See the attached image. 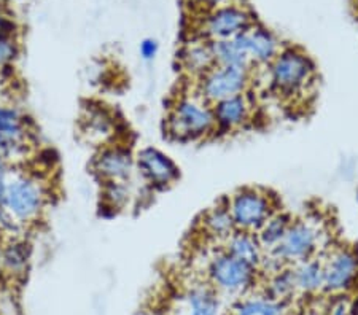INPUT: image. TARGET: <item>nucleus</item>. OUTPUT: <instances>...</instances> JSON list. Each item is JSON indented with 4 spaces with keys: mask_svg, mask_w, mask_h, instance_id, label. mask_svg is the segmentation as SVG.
Masks as SVG:
<instances>
[{
    "mask_svg": "<svg viewBox=\"0 0 358 315\" xmlns=\"http://www.w3.org/2000/svg\"><path fill=\"white\" fill-rule=\"evenodd\" d=\"M223 249L227 250L229 255H233L238 258V260L247 263V265L257 269L262 266L264 250L262 247V244H259L255 233L236 229V231L223 242Z\"/></svg>",
    "mask_w": 358,
    "mask_h": 315,
    "instance_id": "obj_15",
    "label": "nucleus"
},
{
    "mask_svg": "<svg viewBox=\"0 0 358 315\" xmlns=\"http://www.w3.org/2000/svg\"><path fill=\"white\" fill-rule=\"evenodd\" d=\"M210 43H212V51H213V57H215L217 66L238 67V68H247V71H250L252 62L244 51H242L239 45L236 43L234 38L217 40V42H210Z\"/></svg>",
    "mask_w": 358,
    "mask_h": 315,
    "instance_id": "obj_24",
    "label": "nucleus"
},
{
    "mask_svg": "<svg viewBox=\"0 0 358 315\" xmlns=\"http://www.w3.org/2000/svg\"><path fill=\"white\" fill-rule=\"evenodd\" d=\"M182 67L189 77L199 78L209 72L215 64V57H213L212 43L206 38L193 40L187 43V47L182 51Z\"/></svg>",
    "mask_w": 358,
    "mask_h": 315,
    "instance_id": "obj_16",
    "label": "nucleus"
},
{
    "mask_svg": "<svg viewBox=\"0 0 358 315\" xmlns=\"http://www.w3.org/2000/svg\"><path fill=\"white\" fill-rule=\"evenodd\" d=\"M207 277L212 288H215L218 293L244 296L257 284L258 269L220 249L209 258Z\"/></svg>",
    "mask_w": 358,
    "mask_h": 315,
    "instance_id": "obj_4",
    "label": "nucleus"
},
{
    "mask_svg": "<svg viewBox=\"0 0 358 315\" xmlns=\"http://www.w3.org/2000/svg\"><path fill=\"white\" fill-rule=\"evenodd\" d=\"M294 282L298 293L317 295L323 291V261L319 258H308L293 265Z\"/></svg>",
    "mask_w": 358,
    "mask_h": 315,
    "instance_id": "obj_19",
    "label": "nucleus"
},
{
    "mask_svg": "<svg viewBox=\"0 0 358 315\" xmlns=\"http://www.w3.org/2000/svg\"><path fill=\"white\" fill-rule=\"evenodd\" d=\"M325 315H352V305L344 295H334L325 307Z\"/></svg>",
    "mask_w": 358,
    "mask_h": 315,
    "instance_id": "obj_27",
    "label": "nucleus"
},
{
    "mask_svg": "<svg viewBox=\"0 0 358 315\" xmlns=\"http://www.w3.org/2000/svg\"><path fill=\"white\" fill-rule=\"evenodd\" d=\"M83 133L90 137V140L106 142L110 139L115 131L113 117L102 107H91L83 117Z\"/></svg>",
    "mask_w": 358,
    "mask_h": 315,
    "instance_id": "obj_20",
    "label": "nucleus"
},
{
    "mask_svg": "<svg viewBox=\"0 0 358 315\" xmlns=\"http://www.w3.org/2000/svg\"><path fill=\"white\" fill-rule=\"evenodd\" d=\"M298 293L296 282H294L293 266H284L277 271L269 274L266 295L275 301L287 302L293 300V296Z\"/></svg>",
    "mask_w": 358,
    "mask_h": 315,
    "instance_id": "obj_23",
    "label": "nucleus"
},
{
    "mask_svg": "<svg viewBox=\"0 0 358 315\" xmlns=\"http://www.w3.org/2000/svg\"><path fill=\"white\" fill-rule=\"evenodd\" d=\"M201 225L202 231H204L207 237L224 242L236 231L234 220L231 217L227 200L223 204H217L207 210L204 217H202Z\"/></svg>",
    "mask_w": 358,
    "mask_h": 315,
    "instance_id": "obj_18",
    "label": "nucleus"
},
{
    "mask_svg": "<svg viewBox=\"0 0 358 315\" xmlns=\"http://www.w3.org/2000/svg\"><path fill=\"white\" fill-rule=\"evenodd\" d=\"M358 280V254L354 249L339 247L323 261V291L345 295Z\"/></svg>",
    "mask_w": 358,
    "mask_h": 315,
    "instance_id": "obj_8",
    "label": "nucleus"
},
{
    "mask_svg": "<svg viewBox=\"0 0 358 315\" xmlns=\"http://www.w3.org/2000/svg\"><path fill=\"white\" fill-rule=\"evenodd\" d=\"M158 51H159V43L157 42L155 38H143L141 45H138V54L143 61H153L155 57L158 56Z\"/></svg>",
    "mask_w": 358,
    "mask_h": 315,
    "instance_id": "obj_28",
    "label": "nucleus"
},
{
    "mask_svg": "<svg viewBox=\"0 0 358 315\" xmlns=\"http://www.w3.org/2000/svg\"><path fill=\"white\" fill-rule=\"evenodd\" d=\"M0 34H8V36H16L18 34L16 21L2 3H0Z\"/></svg>",
    "mask_w": 358,
    "mask_h": 315,
    "instance_id": "obj_29",
    "label": "nucleus"
},
{
    "mask_svg": "<svg viewBox=\"0 0 358 315\" xmlns=\"http://www.w3.org/2000/svg\"><path fill=\"white\" fill-rule=\"evenodd\" d=\"M20 56V43L16 36L0 34V68L13 64Z\"/></svg>",
    "mask_w": 358,
    "mask_h": 315,
    "instance_id": "obj_26",
    "label": "nucleus"
},
{
    "mask_svg": "<svg viewBox=\"0 0 358 315\" xmlns=\"http://www.w3.org/2000/svg\"><path fill=\"white\" fill-rule=\"evenodd\" d=\"M29 129L24 115L18 108L0 104V153L15 161L26 153Z\"/></svg>",
    "mask_w": 358,
    "mask_h": 315,
    "instance_id": "obj_10",
    "label": "nucleus"
},
{
    "mask_svg": "<svg viewBox=\"0 0 358 315\" xmlns=\"http://www.w3.org/2000/svg\"><path fill=\"white\" fill-rule=\"evenodd\" d=\"M136 170L153 188H166L180 177V169L169 154L155 147H143L136 154Z\"/></svg>",
    "mask_w": 358,
    "mask_h": 315,
    "instance_id": "obj_9",
    "label": "nucleus"
},
{
    "mask_svg": "<svg viewBox=\"0 0 358 315\" xmlns=\"http://www.w3.org/2000/svg\"><path fill=\"white\" fill-rule=\"evenodd\" d=\"M236 229L257 233L277 209L275 199L259 188H242L227 199Z\"/></svg>",
    "mask_w": 358,
    "mask_h": 315,
    "instance_id": "obj_5",
    "label": "nucleus"
},
{
    "mask_svg": "<svg viewBox=\"0 0 358 315\" xmlns=\"http://www.w3.org/2000/svg\"><path fill=\"white\" fill-rule=\"evenodd\" d=\"M132 185L131 182H103L102 183V199L103 204L112 210H123L132 200Z\"/></svg>",
    "mask_w": 358,
    "mask_h": 315,
    "instance_id": "obj_25",
    "label": "nucleus"
},
{
    "mask_svg": "<svg viewBox=\"0 0 358 315\" xmlns=\"http://www.w3.org/2000/svg\"><path fill=\"white\" fill-rule=\"evenodd\" d=\"M253 26L252 13L236 3L223 5L207 11L201 24V36L209 42L231 40Z\"/></svg>",
    "mask_w": 358,
    "mask_h": 315,
    "instance_id": "obj_7",
    "label": "nucleus"
},
{
    "mask_svg": "<svg viewBox=\"0 0 358 315\" xmlns=\"http://www.w3.org/2000/svg\"><path fill=\"white\" fill-rule=\"evenodd\" d=\"M217 129L236 131L250 123L252 102L247 94H236L212 104Z\"/></svg>",
    "mask_w": 358,
    "mask_h": 315,
    "instance_id": "obj_13",
    "label": "nucleus"
},
{
    "mask_svg": "<svg viewBox=\"0 0 358 315\" xmlns=\"http://www.w3.org/2000/svg\"><path fill=\"white\" fill-rule=\"evenodd\" d=\"M357 200H358V191H357Z\"/></svg>",
    "mask_w": 358,
    "mask_h": 315,
    "instance_id": "obj_31",
    "label": "nucleus"
},
{
    "mask_svg": "<svg viewBox=\"0 0 358 315\" xmlns=\"http://www.w3.org/2000/svg\"><path fill=\"white\" fill-rule=\"evenodd\" d=\"M32 258L31 244L24 239L11 237L0 247V269L10 276H22Z\"/></svg>",
    "mask_w": 358,
    "mask_h": 315,
    "instance_id": "obj_17",
    "label": "nucleus"
},
{
    "mask_svg": "<svg viewBox=\"0 0 358 315\" xmlns=\"http://www.w3.org/2000/svg\"><path fill=\"white\" fill-rule=\"evenodd\" d=\"M182 315H222L220 293L210 285H194L182 296Z\"/></svg>",
    "mask_w": 358,
    "mask_h": 315,
    "instance_id": "obj_14",
    "label": "nucleus"
},
{
    "mask_svg": "<svg viewBox=\"0 0 358 315\" xmlns=\"http://www.w3.org/2000/svg\"><path fill=\"white\" fill-rule=\"evenodd\" d=\"M234 40L252 64L257 66H269L282 50L279 38L262 26H252L245 32L234 37Z\"/></svg>",
    "mask_w": 358,
    "mask_h": 315,
    "instance_id": "obj_12",
    "label": "nucleus"
},
{
    "mask_svg": "<svg viewBox=\"0 0 358 315\" xmlns=\"http://www.w3.org/2000/svg\"><path fill=\"white\" fill-rule=\"evenodd\" d=\"M167 134L176 140H198L217 131L212 105L198 94H187L177 99L166 122Z\"/></svg>",
    "mask_w": 358,
    "mask_h": 315,
    "instance_id": "obj_2",
    "label": "nucleus"
},
{
    "mask_svg": "<svg viewBox=\"0 0 358 315\" xmlns=\"http://www.w3.org/2000/svg\"><path fill=\"white\" fill-rule=\"evenodd\" d=\"M271 86L284 96L304 93L314 82L315 66L310 57L299 48H282L268 66Z\"/></svg>",
    "mask_w": 358,
    "mask_h": 315,
    "instance_id": "obj_3",
    "label": "nucleus"
},
{
    "mask_svg": "<svg viewBox=\"0 0 358 315\" xmlns=\"http://www.w3.org/2000/svg\"><path fill=\"white\" fill-rule=\"evenodd\" d=\"M233 315H288V306L268 295L245 296L236 302Z\"/></svg>",
    "mask_w": 358,
    "mask_h": 315,
    "instance_id": "obj_22",
    "label": "nucleus"
},
{
    "mask_svg": "<svg viewBox=\"0 0 358 315\" xmlns=\"http://www.w3.org/2000/svg\"><path fill=\"white\" fill-rule=\"evenodd\" d=\"M323 229L319 221L313 219L292 220L284 239L274 250L264 251L262 266L268 272H274L284 266H293L296 263L315 256L322 245Z\"/></svg>",
    "mask_w": 358,
    "mask_h": 315,
    "instance_id": "obj_1",
    "label": "nucleus"
},
{
    "mask_svg": "<svg viewBox=\"0 0 358 315\" xmlns=\"http://www.w3.org/2000/svg\"><path fill=\"white\" fill-rule=\"evenodd\" d=\"M92 169L102 183L131 182L136 174V156L126 147H102L92 161Z\"/></svg>",
    "mask_w": 358,
    "mask_h": 315,
    "instance_id": "obj_11",
    "label": "nucleus"
},
{
    "mask_svg": "<svg viewBox=\"0 0 358 315\" xmlns=\"http://www.w3.org/2000/svg\"><path fill=\"white\" fill-rule=\"evenodd\" d=\"M194 5H199L202 8L207 10H213L217 7H223V5H229L233 3V0H192Z\"/></svg>",
    "mask_w": 358,
    "mask_h": 315,
    "instance_id": "obj_30",
    "label": "nucleus"
},
{
    "mask_svg": "<svg viewBox=\"0 0 358 315\" xmlns=\"http://www.w3.org/2000/svg\"><path fill=\"white\" fill-rule=\"evenodd\" d=\"M292 223V217L282 210H275L264 225L255 233L264 251L274 250L280 240L284 239L288 226Z\"/></svg>",
    "mask_w": 358,
    "mask_h": 315,
    "instance_id": "obj_21",
    "label": "nucleus"
},
{
    "mask_svg": "<svg viewBox=\"0 0 358 315\" xmlns=\"http://www.w3.org/2000/svg\"><path fill=\"white\" fill-rule=\"evenodd\" d=\"M248 85H250V71L247 68L213 66L209 72L198 78L196 94L212 105L227 97L247 93Z\"/></svg>",
    "mask_w": 358,
    "mask_h": 315,
    "instance_id": "obj_6",
    "label": "nucleus"
}]
</instances>
